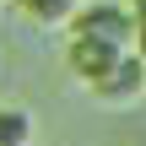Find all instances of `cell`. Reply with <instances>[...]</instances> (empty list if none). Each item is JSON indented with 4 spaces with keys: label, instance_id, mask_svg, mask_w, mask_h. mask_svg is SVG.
<instances>
[{
    "label": "cell",
    "instance_id": "obj_2",
    "mask_svg": "<svg viewBox=\"0 0 146 146\" xmlns=\"http://www.w3.org/2000/svg\"><path fill=\"white\" fill-rule=\"evenodd\" d=\"M87 87H92V98H103L108 108H125V103H135V98L146 92V60L135 54V49H125V54H119L98 81H87Z\"/></svg>",
    "mask_w": 146,
    "mask_h": 146
},
{
    "label": "cell",
    "instance_id": "obj_5",
    "mask_svg": "<svg viewBox=\"0 0 146 146\" xmlns=\"http://www.w3.org/2000/svg\"><path fill=\"white\" fill-rule=\"evenodd\" d=\"M16 5H22L33 22H43V27H65V22L76 16L81 0H16Z\"/></svg>",
    "mask_w": 146,
    "mask_h": 146
},
{
    "label": "cell",
    "instance_id": "obj_1",
    "mask_svg": "<svg viewBox=\"0 0 146 146\" xmlns=\"http://www.w3.org/2000/svg\"><path fill=\"white\" fill-rule=\"evenodd\" d=\"M65 27L81 33V38H103V43H114V49H130V43H135V11L119 5V0H92V5L81 0Z\"/></svg>",
    "mask_w": 146,
    "mask_h": 146
},
{
    "label": "cell",
    "instance_id": "obj_7",
    "mask_svg": "<svg viewBox=\"0 0 146 146\" xmlns=\"http://www.w3.org/2000/svg\"><path fill=\"white\" fill-rule=\"evenodd\" d=\"M130 11H135V22H146V0H130Z\"/></svg>",
    "mask_w": 146,
    "mask_h": 146
},
{
    "label": "cell",
    "instance_id": "obj_4",
    "mask_svg": "<svg viewBox=\"0 0 146 146\" xmlns=\"http://www.w3.org/2000/svg\"><path fill=\"white\" fill-rule=\"evenodd\" d=\"M0 146H33V114L22 103H0Z\"/></svg>",
    "mask_w": 146,
    "mask_h": 146
},
{
    "label": "cell",
    "instance_id": "obj_3",
    "mask_svg": "<svg viewBox=\"0 0 146 146\" xmlns=\"http://www.w3.org/2000/svg\"><path fill=\"white\" fill-rule=\"evenodd\" d=\"M119 54H125V49H114V43H103V38H81V33H70V54H65V65H70L76 81H98Z\"/></svg>",
    "mask_w": 146,
    "mask_h": 146
},
{
    "label": "cell",
    "instance_id": "obj_6",
    "mask_svg": "<svg viewBox=\"0 0 146 146\" xmlns=\"http://www.w3.org/2000/svg\"><path fill=\"white\" fill-rule=\"evenodd\" d=\"M130 49H135V54L146 60V22H135V43H130Z\"/></svg>",
    "mask_w": 146,
    "mask_h": 146
}]
</instances>
